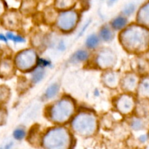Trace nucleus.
<instances>
[{
	"mask_svg": "<svg viewBox=\"0 0 149 149\" xmlns=\"http://www.w3.org/2000/svg\"><path fill=\"white\" fill-rule=\"evenodd\" d=\"M122 41L129 50L145 52L149 48V31L146 28L132 26L123 32Z\"/></svg>",
	"mask_w": 149,
	"mask_h": 149,
	"instance_id": "nucleus-1",
	"label": "nucleus"
},
{
	"mask_svg": "<svg viewBox=\"0 0 149 149\" xmlns=\"http://www.w3.org/2000/svg\"><path fill=\"white\" fill-rule=\"evenodd\" d=\"M42 146L45 149H71V140L65 129L55 128L45 135Z\"/></svg>",
	"mask_w": 149,
	"mask_h": 149,
	"instance_id": "nucleus-2",
	"label": "nucleus"
},
{
	"mask_svg": "<svg viewBox=\"0 0 149 149\" xmlns=\"http://www.w3.org/2000/svg\"><path fill=\"white\" fill-rule=\"evenodd\" d=\"M72 126L74 131L79 135H91L96 129L95 117L90 113H80L74 119Z\"/></svg>",
	"mask_w": 149,
	"mask_h": 149,
	"instance_id": "nucleus-3",
	"label": "nucleus"
},
{
	"mask_svg": "<svg viewBox=\"0 0 149 149\" xmlns=\"http://www.w3.org/2000/svg\"><path fill=\"white\" fill-rule=\"evenodd\" d=\"M74 104L70 99L63 98L51 108V119L55 122H65L74 112Z\"/></svg>",
	"mask_w": 149,
	"mask_h": 149,
	"instance_id": "nucleus-4",
	"label": "nucleus"
},
{
	"mask_svg": "<svg viewBox=\"0 0 149 149\" xmlns=\"http://www.w3.org/2000/svg\"><path fill=\"white\" fill-rule=\"evenodd\" d=\"M16 65L20 69L29 70L36 63V55L31 49L22 51L16 56Z\"/></svg>",
	"mask_w": 149,
	"mask_h": 149,
	"instance_id": "nucleus-5",
	"label": "nucleus"
},
{
	"mask_svg": "<svg viewBox=\"0 0 149 149\" xmlns=\"http://www.w3.org/2000/svg\"><path fill=\"white\" fill-rule=\"evenodd\" d=\"M78 16L75 12L62 13L58 18V26L63 31H71L76 26Z\"/></svg>",
	"mask_w": 149,
	"mask_h": 149,
	"instance_id": "nucleus-6",
	"label": "nucleus"
},
{
	"mask_svg": "<svg viewBox=\"0 0 149 149\" xmlns=\"http://www.w3.org/2000/svg\"><path fill=\"white\" fill-rule=\"evenodd\" d=\"M116 61V56L112 51L109 49H103L97 55V64L101 68H106L111 67Z\"/></svg>",
	"mask_w": 149,
	"mask_h": 149,
	"instance_id": "nucleus-7",
	"label": "nucleus"
},
{
	"mask_svg": "<svg viewBox=\"0 0 149 149\" xmlns=\"http://www.w3.org/2000/svg\"><path fill=\"white\" fill-rule=\"evenodd\" d=\"M118 109L123 113H128L132 111L134 108V100L129 95H122L118 99L116 103Z\"/></svg>",
	"mask_w": 149,
	"mask_h": 149,
	"instance_id": "nucleus-8",
	"label": "nucleus"
},
{
	"mask_svg": "<svg viewBox=\"0 0 149 149\" xmlns=\"http://www.w3.org/2000/svg\"><path fill=\"white\" fill-rule=\"evenodd\" d=\"M138 21L149 29V2L140 10L138 13Z\"/></svg>",
	"mask_w": 149,
	"mask_h": 149,
	"instance_id": "nucleus-9",
	"label": "nucleus"
},
{
	"mask_svg": "<svg viewBox=\"0 0 149 149\" xmlns=\"http://www.w3.org/2000/svg\"><path fill=\"white\" fill-rule=\"evenodd\" d=\"M124 87L128 91H133L138 85V78L135 75H127L124 79Z\"/></svg>",
	"mask_w": 149,
	"mask_h": 149,
	"instance_id": "nucleus-10",
	"label": "nucleus"
},
{
	"mask_svg": "<svg viewBox=\"0 0 149 149\" xmlns=\"http://www.w3.org/2000/svg\"><path fill=\"white\" fill-rule=\"evenodd\" d=\"M119 81L118 76L113 72H109L106 74L104 77V81L106 85L109 87H116Z\"/></svg>",
	"mask_w": 149,
	"mask_h": 149,
	"instance_id": "nucleus-11",
	"label": "nucleus"
},
{
	"mask_svg": "<svg viewBox=\"0 0 149 149\" xmlns=\"http://www.w3.org/2000/svg\"><path fill=\"white\" fill-rule=\"evenodd\" d=\"M127 23V19L123 16H118L111 22V26L116 30L122 29Z\"/></svg>",
	"mask_w": 149,
	"mask_h": 149,
	"instance_id": "nucleus-12",
	"label": "nucleus"
},
{
	"mask_svg": "<svg viewBox=\"0 0 149 149\" xmlns=\"http://www.w3.org/2000/svg\"><path fill=\"white\" fill-rule=\"evenodd\" d=\"M100 36L104 42H110L113 38V33L110 28L104 26L100 31Z\"/></svg>",
	"mask_w": 149,
	"mask_h": 149,
	"instance_id": "nucleus-13",
	"label": "nucleus"
},
{
	"mask_svg": "<svg viewBox=\"0 0 149 149\" xmlns=\"http://www.w3.org/2000/svg\"><path fill=\"white\" fill-rule=\"evenodd\" d=\"M45 70L42 67H39V68H36L31 74L32 81L36 84V83H38L42 81V79L45 77Z\"/></svg>",
	"mask_w": 149,
	"mask_h": 149,
	"instance_id": "nucleus-14",
	"label": "nucleus"
},
{
	"mask_svg": "<svg viewBox=\"0 0 149 149\" xmlns=\"http://www.w3.org/2000/svg\"><path fill=\"white\" fill-rule=\"evenodd\" d=\"M99 43H100V39L95 34L90 35L86 40V46L89 49H95L98 46Z\"/></svg>",
	"mask_w": 149,
	"mask_h": 149,
	"instance_id": "nucleus-15",
	"label": "nucleus"
},
{
	"mask_svg": "<svg viewBox=\"0 0 149 149\" xmlns=\"http://www.w3.org/2000/svg\"><path fill=\"white\" fill-rule=\"evenodd\" d=\"M140 93L146 98L149 97V78L144 79L139 86Z\"/></svg>",
	"mask_w": 149,
	"mask_h": 149,
	"instance_id": "nucleus-16",
	"label": "nucleus"
},
{
	"mask_svg": "<svg viewBox=\"0 0 149 149\" xmlns=\"http://www.w3.org/2000/svg\"><path fill=\"white\" fill-rule=\"evenodd\" d=\"M13 70V65L8 61H4L0 63V74L3 76H7Z\"/></svg>",
	"mask_w": 149,
	"mask_h": 149,
	"instance_id": "nucleus-17",
	"label": "nucleus"
},
{
	"mask_svg": "<svg viewBox=\"0 0 149 149\" xmlns=\"http://www.w3.org/2000/svg\"><path fill=\"white\" fill-rule=\"evenodd\" d=\"M58 90H59V85H58L57 83L52 84V85H50L47 89L45 95V97H46L47 99L52 98V97H54L56 95Z\"/></svg>",
	"mask_w": 149,
	"mask_h": 149,
	"instance_id": "nucleus-18",
	"label": "nucleus"
},
{
	"mask_svg": "<svg viewBox=\"0 0 149 149\" xmlns=\"http://www.w3.org/2000/svg\"><path fill=\"white\" fill-rule=\"evenodd\" d=\"M89 54L86 50H79L76 52L73 56V59L74 61H77V62H83L88 59Z\"/></svg>",
	"mask_w": 149,
	"mask_h": 149,
	"instance_id": "nucleus-19",
	"label": "nucleus"
},
{
	"mask_svg": "<svg viewBox=\"0 0 149 149\" xmlns=\"http://www.w3.org/2000/svg\"><path fill=\"white\" fill-rule=\"evenodd\" d=\"M145 124L142 119L139 118H134L131 122V127L134 130H141L144 128Z\"/></svg>",
	"mask_w": 149,
	"mask_h": 149,
	"instance_id": "nucleus-20",
	"label": "nucleus"
},
{
	"mask_svg": "<svg viewBox=\"0 0 149 149\" xmlns=\"http://www.w3.org/2000/svg\"><path fill=\"white\" fill-rule=\"evenodd\" d=\"M74 0H57L56 6L60 9H65L74 4Z\"/></svg>",
	"mask_w": 149,
	"mask_h": 149,
	"instance_id": "nucleus-21",
	"label": "nucleus"
},
{
	"mask_svg": "<svg viewBox=\"0 0 149 149\" xmlns=\"http://www.w3.org/2000/svg\"><path fill=\"white\" fill-rule=\"evenodd\" d=\"M25 136H26V131L23 128H17L13 132V137L15 138V139L17 140V141L23 139Z\"/></svg>",
	"mask_w": 149,
	"mask_h": 149,
	"instance_id": "nucleus-22",
	"label": "nucleus"
},
{
	"mask_svg": "<svg viewBox=\"0 0 149 149\" xmlns=\"http://www.w3.org/2000/svg\"><path fill=\"white\" fill-rule=\"evenodd\" d=\"M7 38L9 40H12L15 42H17V43H23V42H25L24 38L21 37V36H20L14 35L13 33H11V32H7Z\"/></svg>",
	"mask_w": 149,
	"mask_h": 149,
	"instance_id": "nucleus-23",
	"label": "nucleus"
},
{
	"mask_svg": "<svg viewBox=\"0 0 149 149\" xmlns=\"http://www.w3.org/2000/svg\"><path fill=\"white\" fill-rule=\"evenodd\" d=\"M135 6L134 4H129L124 8L123 13L125 15L130 16L135 12Z\"/></svg>",
	"mask_w": 149,
	"mask_h": 149,
	"instance_id": "nucleus-24",
	"label": "nucleus"
},
{
	"mask_svg": "<svg viewBox=\"0 0 149 149\" xmlns=\"http://www.w3.org/2000/svg\"><path fill=\"white\" fill-rule=\"evenodd\" d=\"M38 63H39V67H42V68L49 66V65H51L50 61L46 59H43V58H39L38 59Z\"/></svg>",
	"mask_w": 149,
	"mask_h": 149,
	"instance_id": "nucleus-25",
	"label": "nucleus"
},
{
	"mask_svg": "<svg viewBox=\"0 0 149 149\" xmlns=\"http://www.w3.org/2000/svg\"><path fill=\"white\" fill-rule=\"evenodd\" d=\"M148 135H141V137H140L139 140H140V141H141V142L145 143V142H146L147 140H148Z\"/></svg>",
	"mask_w": 149,
	"mask_h": 149,
	"instance_id": "nucleus-26",
	"label": "nucleus"
},
{
	"mask_svg": "<svg viewBox=\"0 0 149 149\" xmlns=\"http://www.w3.org/2000/svg\"><path fill=\"white\" fill-rule=\"evenodd\" d=\"M90 21H88V22H87V23H86L85 25H84V27L82 28V29H81V31L79 32V36H81V35H82V33H84V31L86 30V29H87V28L88 27V26H89V25H90Z\"/></svg>",
	"mask_w": 149,
	"mask_h": 149,
	"instance_id": "nucleus-27",
	"label": "nucleus"
},
{
	"mask_svg": "<svg viewBox=\"0 0 149 149\" xmlns=\"http://www.w3.org/2000/svg\"><path fill=\"white\" fill-rule=\"evenodd\" d=\"M0 40L3 41V42H7V36H4V34H1V33H0Z\"/></svg>",
	"mask_w": 149,
	"mask_h": 149,
	"instance_id": "nucleus-28",
	"label": "nucleus"
},
{
	"mask_svg": "<svg viewBox=\"0 0 149 149\" xmlns=\"http://www.w3.org/2000/svg\"><path fill=\"white\" fill-rule=\"evenodd\" d=\"M12 146H13V143H10L7 144V145L4 146V148L3 149H10V148H11Z\"/></svg>",
	"mask_w": 149,
	"mask_h": 149,
	"instance_id": "nucleus-29",
	"label": "nucleus"
},
{
	"mask_svg": "<svg viewBox=\"0 0 149 149\" xmlns=\"http://www.w3.org/2000/svg\"><path fill=\"white\" fill-rule=\"evenodd\" d=\"M116 1V0H109V2H110L111 4H112V3H114Z\"/></svg>",
	"mask_w": 149,
	"mask_h": 149,
	"instance_id": "nucleus-30",
	"label": "nucleus"
}]
</instances>
